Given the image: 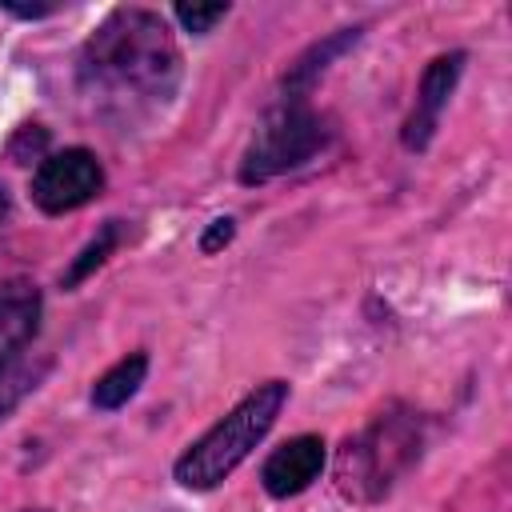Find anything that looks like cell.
<instances>
[{
    "instance_id": "8fae6325",
    "label": "cell",
    "mask_w": 512,
    "mask_h": 512,
    "mask_svg": "<svg viewBox=\"0 0 512 512\" xmlns=\"http://www.w3.org/2000/svg\"><path fill=\"white\" fill-rule=\"evenodd\" d=\"M44 368H48V360H40V364H28V360L0 364V420L16 408L20 396H28L36 388V380L44 376Z\"/></svg>"
},
{
    "instance_id": "5b68a950",
    "label": "cell",
    "mask_w": 512,
    "mask_h": 512,
    "mask_svg": "<svg viewBox=\"0 0 512 512\" xmlns=\"http://www.w3.org/2000/svg\"><path fill=\"white\" fill-rule=\"evenodd\" d=\"M100 188H104V168L88 148L52 152L40 160V168L32 176V200L52 216L88 204Z\"/></svg>"
},
{
    "instance_id": "2e32d148",
    "label": "cell",
    "mask_w": 512,
    "mask_h": 512,
    "mask_svg": "<svg viewBox=\"0 0 512 512\" xmlns=\"http://www.w3.org/2000/svg\"><path fill=\"white\" fill-rule=\"evenodd\" d=\"M4 8H8V12H16V16H28V20H32V16H48V12H52V4H32V8H28V4H4Z\"/></svg>"
},
{
    "instance_id": "52a82bcc",
    "label": "cell",
    "mask_w": 512,
    "mask_h": 512,
    "mask_svg": "<svg viewBox=\"0 0 512 512\" xmlns=\"http://www.w3.org/2000/svg\"><path fill=\"white\" fill-rule=\"evenodd\" d=\"M324 468V440L320 436H296L288 444H280L264 468H260V480H264V492L268 496H296L304 492Z\"/></svg>"
},
{
    "instance_id": "ac0fdd59",
    "label": "cell",
    "mask_w": 512,
    "mask_h": 512,
    "mask_svg": "<svg viewBox=\"0 0 512 512\" xmlns=\"http://www.w3.org/2000/svg\"><path fill=\"white\" fill-rule=\"evenodd\" d=\"M32 512H40V508H32Z\"/></svg>"
},
{
    "instance_id": "3957f363",
    "label": "cell",
    "mask_w": 512,
    "mask_h": 512,
    "mask_svg": "<svg viewBox=\"0 0 512 512\" xmlns=\"http://www.w3.org/2000/svg\"><path fill=\"white\" fill-rule=\"evenodd\" d=\"M420 456V420L412 412H380L356 440L344 444L336 484L348 500H380Z\"/></svg>"
},
{
    "instance_id": "ba28073f",
    "label": "cell",
    "mask_w": 512,
    "mask_h": 512,
    "mask_svg": "<svg viewBox=\"0 0 512 512\" xmlns=\"http://www.w3.org/2000/svg\"><path fill=\"white\" fill-rule=\"evenodd\" d=\"M40 328V292L32 280L0 284V364L16 360Z\"/></svg>"
},
{
    "instance_id": "5bb4252c",
    "label": "cell",
    "mask_w": 512,
    "mask_h": 512,
    "mask_svg": "<svg viewBox=\"0 0 512 512\" xmlns=\"http://www.w3.org/2000/svg\"><path fill=\"white\" fill-rule=\"evenodd\" d=\"M44 144H48L44 128H36V124H24V128L16 132V140L8 144V156H12L16 164H28L32 156H40V152H44Z\"/></svg>"
},
{
    "instance_id": "6da1fadb",
    "label": "cell",
    "mask_w": 512,
    "mask_h": 512,
    "mask_svg": "<svg viewBox=\"0 0 512 512\" xmlns=\"http://www.w3.org/2000/svg\"><path fill=\"white\" fill-rule=\"evenodd\" d=\"M84 72L120 96L164 100L176 88L180 52L156 12L116 8L84 44Z\"/></svg>"
},
{
    "instance_id": "9a60e30c",
    "label": "cell",
    "mask_w": 512,
    "mask_h": 512,
    "mask_svg": "<svg viewBox=\"0 0 512 512\" xmlns=\"http://www.w3.org/2000/svg\"><path fill=\"white\" fill-rule=\"evenodd\" d=\"M232 232H236V224H232L228 216H220V220H212V224H208V232L200 236V248H204V252H216L220 244H228V240H232Z\"/></svg>"
},
{
    "instance_id": "8992f818",
    "label": "cell",
    "mask_w": 512,
    "mask_h": 512,
    "mask_svg": "<svg viewBox=\"0 0 512 512\" xmlns=\"http://www.w3.org/2000/svg\"><path fill=\"white\" fill-rule=\"evenodd\" d=\"M460 72H464V52L436 56V60L424 68L420 92H416V108H412V116L404 120V144H408V148L420 152V148L432 140L436 120H440V112H444V104H448V96H452Z\"/></svg>"
},
{
    "instance_id": "277c9868",
    "label": "cell",
    "mask_w": 512,
    "mask_h": 512,
    "mask_svg": "<svg viewBox=\"0 0 512 512\" xmlns=\"http://www.w3.org/2000/svg\"><path fill=\"white\" fill-rule=\"evenodd\" d=\"M324 120L308 108L304 96H284L256 128L244 160H240V180L244 184H264L280 172L300 168L324 148Z\"/></svg>"
},
{
    "instance_id": "4fadbf2b",
    "label": "cell",
    "mask_w": 512,
    "mask_h": 512,
    "mask_svg": "<svg viewBox=\"0 0 512 512\" xmlns=\"http://www.w3.org/2000/svg\"><path fill=\"white\" fill-rule=\"evenodd\" d=\"M228 16V4H208V8H200V4H180L176 8V20L188 28V32H208L216 20H224Z\"/></svg>"
},
{
    "instance_id": "7a4b0ae2",
    "label": "cell",
    "mask_w": 512,
    "mask_h": 512,
    "mask_svg": "<svg viewBox=\"0 0 512 512\" xmlns=\"http://www.w3.org/2000/svg\"><path fill=\"white\" fill-rule=\"evenodd\" d=\"M288 400V384L272 380V384H260L256 392H248L216 428H208L180 460H176V480L184 488H216L264 436L268 428L276 424L280 408Z\"/></svg>"
},
{
    "instance_id": "7c38bea8",
    "label": "cell",
    "mask_w": 512,
    "mask_h": 512,
    "mask_svg": "<svg viewBox=\"0 0 512 512\" xmlns=\"http://www.w3.org/2000/svg\"><path fill=\"white\" fill-rule=\"evenodd\" d=\"M116 240H120V220H108V224L96 232V240H92V244H88L72 264H68V272H64V288H76L84 276H92V272L108 260V252L116 248Z\"/></svg>"
},
{
    "instance_id": "9c48e42d",
    "label": "cell",
    "mask_w": 512,
    "mask_h": 512,
    "mask_svg": "<svg viewBox=\"0 0 512 512\" xmlns=\"http://www.w3.org/2000/svg\"><path fill=\"white\" fill-rule=\"evenodd\" d=\"M356 40H360V28H340L336 36L320 40V44H316L308 56H300V60H296V68L284 76V92H288V96H304V100H308L312 80L328 68V60H336V56H340L344 48H352Z\"/></svg>"
},
{
    "instance_id": "e0dca14e",
    "label": "cell",
    "mask_w": 512,
    "mask_h": 512,
    "mask_svg": "<svg viewBox=\"0 0 512 512\" xmlns=\"http://www.w3.org/2000/svg\"><path fill=\"white\" fill-rule=\"evenodd\" d=\"M8 216V192H4V184H0V220Z\"/></svg>"
},
{
    "instance_id": "30bf717a",
    "label": "cell",
    "mask_w": 512,
    "mask_h": 512,
    "mask_svg": "<svg viewBox=\"0 0 512 512\" xmlns=\"http://www.w3.org/2000/svg\"><path fill=\"white\" fill-rule=\"evenodd\" d=\"M144 372H148V356H144V352L124 356L116 368H108V372L96 380V388H92V404L104 408V412L128 404V396H136V388L144 384Z\"/></svg>"
}]
</instances>
